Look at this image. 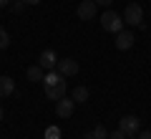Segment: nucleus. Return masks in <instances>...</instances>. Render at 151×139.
<instances>
[{
  "mask_svg": "<svg viewBox=\"0 0 151 139\" xmlns=\"http://www.w3.org/2000/svg\"><path fill=\"white\" fill-rule=\"evenodd\" d=\"M121 18H124V23H129V25H141V23H144V8H141L139 3H129Z\"/></svg>",
  "mask_w": 151,
  "mask_h": 139,
  "instance_id": "nucleus-2",
  "label": "nucleus"
},
{
  "mask_svg": "<svg viewBox=\"0 0 151 139\" xmlns=\"http://www.w3.org/2000/svg\"><path fill=\"white\" fill-rule=\"evenodd\" d=\"M23 8H25V3H23V0H15V3H10V10H13V13H23Z\"/></svg>",
  "mask_w": 151,
  "mask_h": 139,
  "instance_id": "nucleus-16",
  "label": "nucleus"
},
{
  "mask_svg": "<svg viewBox=\"0 0 151 139\" xmlns=\"http://www.w3.org/2000/svg\"><path fill=\"white\" fill-rule=\"evenodd\" d=\"M108 139H129V137H126V134H124V132H121V129H119V127H116V129H113V132H111V134H108Z\"/></svg>",
  "mask_w": 151,
  "mask_h": 139,
  "instance_id": "nucleus-17",
  "label": "nucleus"
},
{
  "mask_svg": "<svg viewBox=\"0 0 151 139\" xmlns=\"http://www.w3.org/2000/svg\"><path fill=\"white\" fill-rule=\"evenodd\" d=\"M23 3H25V5H38L40 0H23Z\"/></svg>",
  "mask_w": 151,
  "mask_h": 139,
  "instance_id": "nucleus-20",
  "label": "nucleus"
},
{
  "mask_svg": "<svg viewBox=\"0 0 151 139\" xmlns=\"http://www.w3.org/2000/svg\"><path fill=\"white\" fill-rule=\"evenodd\" d=\"M136 139H151V132H146V129H144V132H139V137H136Z\"/></svg>",
  "mask_w": 151,
  "mask_h": 139,
  "instance_id": "nucleus-18",
  "label": "nucleus"
},
{
  "mask_svg": "<svg viewBox=\"0 0 151 139\" xmlns=\"http://www.w3.org/2000/svg\"><path fill=\"white\" fill-rule=\"evenodd\" d=\"M101 28L103 31H108V33H119V31H124V18L119 15V13H113V10H106V13H101Z\"/></svg>",
  "mask_w": 151,
  "mask_h": 139,
  "instance_id": "nucleus-1",
  "label": "nucleus"
},
{
  "mask_svg": "<svg viewBox=\"0 0 151 139\" xmlns=\"http://www.w3.org/2000/svg\"><path fill=\"white\" fill-rule=\"evenodd\" d=\"M13 91H15V81H13L10 76H0V99L10 96Z\"/></svg>",
  "mask_w": 151,
  "mask_h": 139,
  "instance_id": "nucleus-10",
  "label": "nucleus"
},
{
  "mask_svg": "<svg viewBox=\"0 0 151 139\" xmlns=\"http://www.w3.org/2000/svg\"><path fill=\"white\" fill-rule=\"evenodd\" d=\"M8 46H10V36H8V31L3 25H0V51L3 48H8Z\"/></svg>",
  "mask_w": 151,
  "mask_h": 139,
  "instance_id": "nucleus-14",
  "label": "nucleus"
},
{
  "mask_svg": "<svg viewBox=\"0 0 151 139\" xmlns=\"http://www.w3.org/2000/svg\"><path fill=\"white\" fill-rule=\"evenodd\" d=\"M73 106H76V101L73 99H58V101H55V114H58L60 119H68L70 114H73Z\"/></svg>",
  "mask_w": 151,
  "mask_h": 139,
  "instance_id": "nucleus-7",
  "label": "nucleus"
},
{
  "mask_svg": "<svg viewBox=\"0 0 151 139\" xmlns=\"http://www.w3.org/2000/svg\"><path fill=\"white\" fill-rule=\"evenodd\" d=\"M119 129L126 134V137H136V132L141 129V122L136 116H121L119 119Z\"/></svg>",
  "mask_w": 151,
  "mask_h": 139,
  "instance_id": "nucleus-4",
  "label": "nucleus"
},
{
  "mask_svg": "<svg viewBox=\"0 0 151 139\" xmlns=\"http://www.w3.org/2000/svg\"><path fill=\"white\" fill-rule=\"evenodd\" d=\"M28 79H30V81H43L45 79L43 68H40V66H30V68H28Z\"/></svg>",
  "mask_w": 151,
  "mask_h": 139,
  "instance_id": "nucleus-13",
  "label": "nucleus"
},
{
  "mask_svg": "<svg viewBox=\"0 0 151 139\" xmlns=\"http://www.w3.org/2000/svg\"><path fill=\"white\" fill-rule=\"evenodd\" d=\"M5 5H10V0H0V8H5Z\"/></svg>",
  "mask_w": 151,
  "mask_h": 139,
  "instance_id": "nucleus-21",
  "label": "nucleus"
},
{
  "mask_svg": "<svg viewBox=\"0 0 151 139\" xmlns=\"http://www.w3.org/2000/svg\"><path fill=\"white\" fill-rule=\"evenodd\" d=\"M38 66L43 71H55V66H58V58H55V51L45 48L43 53H40V58H38Z\"/></svg>",
  "mask_w": 151,
  "mask_h": 139,
  "instance_id": "nucleus-5",
  "label": "nucleus"
},
{
  "mask_svg": "<svg viewBox=\"0 0 151 139\" xmlns=\"http://www.w3.org/2000/svg\"><path fill=\"white\" fill-rule=\"evenodd\" d=\"M55 68H58L60 76L68 79V76H76V74H78V61H73V58H60Z\"/></svg>",
  "mask_w": 151,
  "mask_h": 139,
  "instance_id": "nucleus-6",
  "label": "nucleus"
},
{
  "mask_svg": "<svg viewBox=\"0 0 151 139\" xmlns=\"http://www.w3.org/2000/svg\"><path fill=\"white\" fill-rule=\"evenodd\" d=\"M86 139H108V132L103 124H98L96 129H91V132H86Z\"/></svg>",
  "mask_w": 151,
  "mask_h": 139,
  "instance_id": "nucleus-11",
  "label": "nucleus"
},
{
  "mask_svg": "<svg viewBox=\"0 0 151 139\" xmlns=\"http://www.w3.org/2000/svg\"><path fill=\"white\" fill-rule=\"evenodd\" d=\"M3 116H5V111H3V106H0V122H3Z\"/></svg>",
  "mask_w": 151,
  "mask_h": 139,
  "instance_id": "nucleus-22",
  "label": "nucleus"
},
{
  "mask_svg": "<svg viewBox=\"0 0 151 139\" xmlns=\"http://www.w3.org/2000/svg\"><path fill=\"white\" fill-rule=\"evenodd\" d=\"M134 41H136V38H134L131 31H119V33H116V48H119V51H129L131 46H134Z\"/></svg>",
  "mask_w": 151,
  "mask_h": 139,
  "instance_id": "nucleus-8",
  "label": "nucleus"
},
{
  "mask_svg": "<svg viewBox=\"0 0 151 139\" xmlns=\"http://www.w3.org/2000/svg\"><path fill=\"white\" fill-rule=\"evenodd\" d=\"M43 89H45V96H48L50 101H58V99L65 96V79L58 81V84H53V86H43Z\"/></svg>",
  "mask_w": 151,
  "mask_h": 139,
  "instance_id": "nucleus-9",
  "label": "nucleus"
},
{
  "mask_svg": "<svg viewBox=\"0 0 151 139\" xmlns=\"http://www.w3.org/2000/svg\"><path fill=\"white\" fill-rule=\"evenodd\" d=\"M70 99H73L76 104L88 101V89H86V86H76V91H73V96H70Z\"/></svg>",
  "mask_w": 151,
  "mask_h": 139,
  "instance_id": "nucleus-12",
  "label": "nucleus"
},
{
  "mask_svg": "<svg viewBox=\"0 0 151 139\" xmlns=\"http://www.w3.org/2000/svg\"><path fill=\"white\" fill-rule=\"evenodd\" d=\"M111 3H113V0H96V5H103V8H108Z\"/></svg>",
  "mask_w": 151,
  "mask_h": 139,
  "instance_id": "nucleus-19",
  "label": "nucleus"
},
{
  "mask_svg": "<svg viewBox=\"0 0 151 139\" xmlns=\"http://www.w3.org/2000/svg\"><path fill=\"white\" fill-rule=\"evenodd\" d=\"M134 139H136V137H134Z\"/></svg>",
  "mask_w": 151,
  "mask_h": 139,
  "instance_id": "nucleus-23",
  "label": "nucleus"
},
{
  "mask_svg": "<svg viewBox=\"0 0 151 139\" xmlns=\"http://www.w3.org/2000/svg\"><path fill=\"white\" fill-rule=\"evenodd\" d=\"M96 0H81V5L76 8V15L81 18V20H93L96 18Z\"/></svg>",
  "mask_w": 151,
  "mask_h": 139,
  "instance_id": "nucleus-3",
  "label": "nucleus"
},
{
  "mask_svg": "<svg viewBox=\"0 0 151 139\" xmlns=\"http://www.w3.org/2000/svg\"><path fill=\"white\" fill-rule=\"evenodd\" d=\"M45 139H60V129L58 127H48L45 129Z\"/></svg>",
  "mask_w": 151,
  "mask_h": 139,
  "instance_id": "nucleus-15",
  "label": "nucleus"
}]
</instances>
